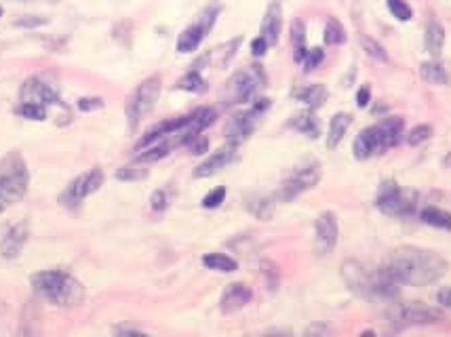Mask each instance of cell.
<instances>
[{"instance_id": "1", "label": "cell", "mask_w": 451, "mask_h": 337, "mask_svg": "<svg viewBox=\"0 0 451 337\" xmlns=\"http://www.w3.org/2000/svg\"><path fill=\"white\" fill-rule=\"evenodd\" d=\"M378 270L380 276L397 289L401 285L426 287L437 283L447 272V262L439 253L428 249L401 247L393 251L388 262L382 264Z\"/></svg>"}, {"instance_id": "2", "label": "cell", "mask_w": 451, "mask_h": 337, "mask_svg": "<svg viewBox=\"0 0 451 337\" xmlns=\"http://www.w3.org/2000/svg\"><path fill=\"white\" fill-rule=\"evenodd\" d=\"M32 287L53 306L76 308L84 302V287L72 274L61 270H44L32 276Z\"/></svg>"}, {"instance_id": "3", "label": "cell", "mask_w": 451, "mask_h": 337, "mask_svg": "<svg viewBox=\"0 0 451 337\" xmlns=\"http://www.w3.org/2000/svg\"><path fill=\"white\" fill-rule=\"evenodd\" d=\"M342 279L346 283V287L357 293L359 298H395L397 295V287L388 285L382 276L378 268H369L363 262L357 260H348L342 264Z\"/></svg>"}, {"instance_id": "4", "label": "cell", "mask_w": 451, "mask_h": 337, "mask_svg": "<svg viewBox=\"0 0 451 337\" xmlns=\"http://www.w3.org/2000/svg\"><path fill=\"white\" fill-rule=\"evenodd\" d=\"M30 175L27 165L19 152H8L0 160V201L13 205L21 201L27 192Z\"/></svg>"}, {"instance_id": "5", "label": "cell", "mask_w": 451, "mask_h": 337, "mask_svg": "<svg viewBox=\"0 0 451 337\" xmlns=\"http://www.w3.org/2000/svg\"><path fill=\"white\" fill-rule=\"evenodd\" d=\"M266 84V74L262 65H251L247 70H239L228 82L224 99L226 103H249L258 97V91Z\"/></svg>"}, {"instance_id": "6", "label": "cell", "mask_w": 451, "mask_h": 337, "mask_svg": "<svg viewBox=\"0 0 451 337\" xmlns=\"http://www.w3.org/2000/svg\"><path fill=\"white\" fill-rule=\"evenodd\" d=\"M160 89H163L160 76H150L129 95L127 106H125L129 129H135L139 125V120L154 110V106L160 97Z\"/></svg>"}, {"instance_id": "7", "label": "cell", "mask_w": 451, "mask_h": 337, "mask_svg": "<svg viewBox=\"0 0 451 337\" xmlns=\"http://www.w3.org/2000/svg\"><path fill=\"white\" fill-rule=\"evenodd\" d=\"M378 209L390 217H409L418 209V194L399 188L395 182H384L378 194Z\"/></svg>"}, {"instance_id": "8", "label": "cell", "mask_w": 451, "mask_h": 337, "mask_svg": "<svg viewBox=\"0 0 451 337\" xmlns=\"http://www.w3.org/2000/svg\"><path fill=\"white\" fill-rule=\"evenodd\" d=\"M270 108V99H253V106L247 110V112H239L234 114L226 129H224V135H226V141L232 144V146H239L243 144L258 127L260 118L264 116V112Z\"/></svg>"}, {"instance_id": "9", "label": "cell", "mask_w": 451, "mask_h": 337, "mask_svg": "<svg viewBox=\"0 0 451 337\" xmlns=\"http://www.w3.org/2000/svg\"><path fill=\"white\" fill-rule=\"evenodd\" d=\"M321 175H323L321 163H317V160L304 163L302 167H298L293 171V175L287 182H283V186L277 192V198L283 201V203H289V201L298 198L300 194H304L310 188H315L321 182Z\"/></svg>"}, {"instance_id": "10", "label": "cell", "mask_w": 451, "mask_h": 337, "mask_svg": "<svg viewBox=\"0 0 451 337\" xmlns=\"http://www.w3.org/2000/svg\"><path fill=\"white\" fill-rule=\"evenodd\" d=\"M103 179H106L103 169H99V167L89 169L87 173L78 175V177L68 186V190H65V192L61 194V198H59L61 205H63V207H70V209L78 207L87 196L95 194V192L103 186Z\"/></svg>"}, {"instance_id": "11", "label": "cell", "mask_w": 451, "mask_h": 337, "mask_svg": "<svg viewBox=\"0 0 451 337\" xmlns=\"http://www.w3.org/2000/svg\"><path fill=\"white\" fill-rule=\"evenodd\" d=\"M388 319L397 327H422V325L441 323L443 314L437 308H428L422 304H401L388 312Z\"/></svg>"}, {"instance_id": "12", "label": "cell", "mask_w": 451, "mask_h": 337, "mask_svg": "<svg viewBox=\"0 0 451 337\" xmlns=\"http://www.w3.org/2000/svg\"><path fill=\"white\" fill-rule=\"evenodd\" d=\"M220 6H209L207 11H203L201 19L196 23H192L190 27H186L179 38H177V51L179 53H192L201 46V42L205 40V36L209 34V30L213 27L215 19H217Z\"/></svg>"}, {"instance_id": "13", "label": "cell", "mask_w": 451, "mask_h": 337, "mask_svg": "<svg viewBox=\"0 0 451 337\" xmlns=\"http://www.w3.org/2000/svg\"><path fill=\"white\" fill-rule=\"evenodd\" d=\"M338 236H340V226H338V217L331 211H323L317 217L315 224V247L319 255H327L336 249L338 245Z\"/></svg>"}, {"instance_id": "14", "label": "cell", "mask_w": 451, "mask_h": 337, "mask_svg": "<svg viewBox=\"0 0 451 337\" xmlns=\"http://www.w3.org/2000/svg\"><path fill=\"white\" fill-rule=\"evenodd\" d=\"M352 152H355V158H359V160H365V158H371L374 154L386 152L380 127L374 125V127L363 129L352 144Z\"/></svg>"}, {"instance_id": "15", "label": "cell", "mask_w": 451, "mask_h": 337, "mask_svg": "<svg viewBox=\"0 0 451 337\" xmlns=\"http://www.w3.org/2000/svg\"><path fill=\"white\" fill-rule=\"evenodd\" d=\"M21 101H34V103H42V106H53V103H59V95L57 91L40 80V78H27L23 84H21Z\"/></svg>"}, {"instance_id": "16", "label": "cell", "mask_w": 451, "mask_h": 337, "mask_svg": "<svg viewBox=\"0 0 451 337\" xmlns=\"http://www.w3.org/2000/svg\"><path fill=\"white\" fill-rule=\"evenodd\" d=\"M236 160V146L228 144L224 148H220L217 152H213L207 160H203L196 169H194V177L196 179H205V177H211L215 173H220L222 169H226L230 163Z\"/></svg>"}, {"instance_id": "17", "label": "cell", "mask_w": 451, "mask_h": 337, "mask_svg": "<svg viewBox=\"0 0 451 337\" xmlns=\"http://www.w3.org/2000/svg\"><path fill=\"white\" fill-rule=\"evenodd\" d=\"M253 293L245 283H232L224 289L222 300H220V308L224 314H232L241 308H245L251 302Z\"/></svg>"}, {"instance_id": "18", "label": "cell", "mask_w": 451, "mask_h": 337, "mask_svg": "<svg viewBox=\"0 0 451 337\" xmlns=\"http://www.w3.org/2000/svg\"><path fill=\"white\" fill-rule=\"evenodd\" d=\"M281 27H283V11H281V4L279 2H270L268 8H266V15L262 19V38L272 46L279 42L281 38Z\"/></svg>"}, {"instance_id": "19", "label": "cell", "mask_w": 451, "mask_h": 337, "mask_svg": "<svg viewBox=\"0 0 451 337\" xmlns=\"http://www.w3.org/2000/svg\"><path fill=\"white\" fill-rule=\"evenodd\" d=\"M27 243V226L25 224H17L13 226L0 241V255L4 260H13L21 253V249Z\"/></svg>"}, {"instance_id": "20", "label": "cell", "mask_w": 451, "mask_h": 337, "mask_svg": "<svg viewBox=\"0 0 451 337\" xmlns=\"http://www.w3.org/2000/svg\"><path fill=\"white\" fill-rule=\"evenodd\" d=\"M420 74L431 84H451V61H424L420 65Z\"/></svg>"}, {"instance_id": "21", "label": "cell", "mask_w": 451, "mask_h": 337, "mask_svg": "<svg viewBox=\"0 0 451 337\" xmlns=\"http://www.w3.org/2000/svg\"><path fill=\"white\" fill-rule=\"evenodd\" d=\"M352 125V116L348 112H338L331 122H329V135H327V148H338L348 131V127Z\"/></svg>"}, {"instance_id": "22", "label": "cell", "mask_w": 451, "mask_h": 337, "mask_svg": "<svg viewBox=\"0 0 451 337\" xmlns=\"http://www.w3.org/2000/svg\"><path fill=\"white\" fill-rule=\"evenodd\" d=\"M293 97L302 103H306L310 110L321 108L327 101V89L323 84H310V87H302L293 91Z\"/></svg>"}, {"instance_id": "23", "label": "cell", "mask_w": 451, "mask_h": 337, "mask_svg": "<svg viewBox=\"0 0 451 337\" xmlns=\"http://www.w3.org/2000/svg\"><path fill=\"white\" fill-rule=\"evenodd\" d=\"M424 44H426V51L437 59L443 51V44H445V30L439 21H431L426 25V36H424Z\"/></svg>"}, {"instance_id": "24", "label": "cell", "mask_w": 451, "mask_h": 337, "mask_svg": "<svg viewBox=\"0 0 451 337\" xmlns=\"http://www.w3.org/2000/svg\"><path fill=\"white\" fill-rule=\"evenodd\" d=\"M380 131H382V139H384V146L386 150L395 148L403 135V118H397V116H390V118H384L382 122H378Z\"/></svg>"}, {"instance_id": "25", "label": "cell", "mask_w": 451, "mask_h": 337, "mask_svg": "<svg viewBox=\"0 0 451 337\" xmlns=\"http://www.w3.org/2000/svg\"><path fill=\"white\" fill-rule=\"evenodd\" d=\"M291 127L298 129L300 133L308 135L310 139H317V137H319V120H317V116H315L312 110H304V112L296 114V116L291 118Z\"/></svg>"}, {"instance_id": "26", "label": "cell", "mask_w": 451, "mask_h": 337, "mask_svg": "<svg viewBox=\"0 0 451 337\" xmlns=\"http://www.w3.org/2000/svg\"><path fill=\"white\" fill-rule=\"evenodd\" d=\"M203 264L209 268V270H215V272H236L239 270V262L232 260L230 255H224V253H207L203 257Z\"/></svg>"}, {"instance_id": "27", "label": "cell", "mask_w": 451, "mask_h": 337, "mask_svg": "<svg viewBox=\"0 0 451 337\" xmlns=\"http://www.w3.org/2000/svg\"><path fill=\"white\" fill-rule=\"evenodd\" d=\"M291 42H293V59L302 63L308 49H306V27H304V21L300 19L291 23Z\"/></svg>"}, {"instance_id": "28", "label": "cell", "mask_w": 451, "mask_h": 337, "mask_svg": "<svg viewBox=\"0 0 451 337\" xmlns=\"http://www.w3.org/2000/svg\"><path fill=\"white\" fill-rule=\"evenodd\" d=\"M420 220L426 226H433V228H439V230H451L450 211H443V209H437V207H428V209H424L420 213Z\"/></svg>"}, {"instance_id": "29", "label": "cell", "mask_w": 451, "mask_h": 337, "mask_svg": "<svg viewBox=\"0 0 451 337\" xmlns=\"http://www.w3.org/2000/svg\"><path fill=\"white\" fill-rule=\"evenodd\" d=\"M247 209L258 217V220H270L274 215V201L266 196H253L247 203Z\"/></svg>"}, {"instance_id": "30", "label": "cell", "mask_w": 451, "mask_h": 337, "mask_svg": "<svg viewBox=\"0 0 451 337\" xmlns=\"http://www.w3.org/2000/svg\"><path fill=\"white\" fill-rule=\"evenodd\" d=\"M325 42L327 44H331V46H336V44H344L346 42V30H344V25L336 19V17H331L329 21H327V25H325Z\"/></svg>"}, {"instance_id": "31", "label": "cell", "mask_w": 451, "mask_h": 337, "mask_svg": "<svg viewBox=\"0 0 451 337\" xmlns=\"http://www.w3.org/2000/svg\"><path fill=\"white\" fill-rule=\"evenodd\" d=\"M177 89L190 91V93H205V91H207V82H205V78H203L196 70H192V72H188V74L177 82Z\"/></svg>"}, {"instance_id": "32", "label": "cell", "mask_w": 451, "mask_h": 337, "mask_svg": "<svg viewBox=\"0 0 451 337\" xmlns=\"http://www.w3.org/2000/svg\"><path fill=\"white\" fill-rule=\"evenodd\" d=\"M15 112L27 120H44L46 118V106L34 103V101H21Z\"/></svg>"}, {"instance_id": "33", "label": "cell", "mask_w": 451, "mask_h": 337, "mask_svg": "<svg viewBox=\"0 0 451 337\" xmlns=\"http://www.w3.org/2000/svg\"><path fill=\"white\" fill-rule=\"evenodd\" d=\"M146 177H148V169L144 167V163L127 165L116 171V179H120V182H141Z\"/></svg>"}, {"instance_id": "34", "label": "cell", "mask_w": 451, "mask_h": 337, "mask_svg": "<svg viewBox=\"0 0 451 337\" xmlns=\"http://www.w3.org/2000/svg\"><path fill=\"white\" fill-rule=\"evenodd\" d=\"M239 46H241V38H234V40L222 44L220 49H215V53H211V55H217L215 63H217L220 68H226V65L232 61V57L236 55V49H239Z\"/></svg>"}, {"instance_id": "35", "label": "cell", "mask_w": 451, "mask_h": 337, "mask_svg": "<svg viewBox=\"0 0 451 337\" xmlns=\"http://www.w3.org/2000/svg\"><path fill=\"white\" fill-rule=\"evenodd\" d=\"M388 11L395 19L399 21H409L412 19V6L405 0H388Z\"/></svg>"}, {"instance_id": "36", "label": "cell", "mask_w": 451, "mask_h": 337, "mask_svg": "<svg viewBox=\"0 0 451 337\" xmlns=\"http://www.w3.org/2000/svg\"><path fill=\"white\" fill-rule=\"evenodd\" d=\"M431 135H433V127L431 125H418L416 129H412L407 141H409V146H420V144L428 141Z\"/></svg>"}, {"instance_id": "37", "label": "cell", "mask_w": 451, "mask_h": 337, "mask_svg": "<svg viewBox=\"0 0 451 337\" xmlns=\"http://www.w3.org/2000/svg\"><path fill=\"white\" fill-rule=\"evenodd\" d=\"M224 198H226V188H215V190H211L205 198H203V207L205 209H217L222 203H224Z\"/></svg>"}, {"instance_id": "38", "label": "cell", "mask_w": 451, "mask_h": 337, "mask_svg": "<svg viewBox=\"0 0 451 337\" xmlns=\"http://www.w3.org/2000/svg\"><path fill=\"white\" fill-rule=\"evenodd\" d=\"M323 59H325V53H323V49H310L308 53H306V57H304V70L306 72H310V70H315V68H319L321 63H323Z\"/></svg>"}, {"instance_id": "39", "label": "cell", "mask_w": 451, "mask_h": 337, "mask_svg": "<svg viewBox=\"0 0 451 337\" xmlns=\"http://www.w3.org/2000/svg\"><path fill=\"white\" fill-rule=\"evenodd\" d=\"M167 207H169V194H167V190H156L150 196V209L154 213H163Z\"/></svg>"}, {"instance_id": "40", "label": "cell", "mask_w": 451, "mask_h": 337, "mask_svg": "<svg viewBox=\"0 0 451 337\" xmlns=\"http://www.w3.org/2000/svg\"><path fill=\"white\" fill-rule=\"evenodd\" d=\"M363 49L367 51V55H369V57H374V59H378V61H388V55H386L384 46H380L376 40L365 38V40H363Z\"/></svg>"}, {"instance_id": "41", "label": "cell", "mask_w": 451, "mask_h": 337, "mask_svg": "<svg viewBox=\"0 0 451 337\" xmlns=\"http://www.w3.org/2000/svg\"><path fill=\"white\" fill-rule=\"evenodd\" d=\"M46 21H49L46 17H38V15H25V17L17 19V21H15V25H17V27H38V25H44Z\"/></svg>"}, {"instance_id": "42", "label": "cell", "mask_w": 451, "mask_h": 337, "mask_svg": "<svg viewBox=\"0 0 451 337\" xmlns=\"http://www.w3.org/2000/svg\"><path fill=\"white\" fill-rule=\"evenodd\" d=\"M262 272L266 274L270 289H277V283H279V272H277V266H274L272 262H262Z\"/></svg>"}, {"instance_id": "43", "label": "cell", "mask_w": 451, "mask_h": 337, "mask_svg": "<svg viewBox=\"0 0 451 337\" xmlns=\"http://www.w3.org/2000/svg\"><path fill=\"white\" fill-rule=\"evenodd\" d=\"M78 108L82 112H93V110L103 108V99H99V97H82V99H78Z\"/></svg>"}, {"instance_id": "44", "label": "cell", "mask_w": 451, "mask_h": 337, "mask_svg": "<svg viewBox=\"0 0 451 337\" xmlns=\"http://www.w3.org/2000/svg\"><path fill=\"white\" fill-rule=\"evenodd\" d=\"M369 101H371V87H369V84H363V87L359 89V93H357V106H359V108H365V106H369Z\"/></svg>"}, {"instance_id": "45", "label": "cell", "mask_w": 451, "mask_h": 337, "mask_svg": "<svg viewBox=\"0 0 451 337\" xmlns=\"http://www.w3.org/2000/svg\"><path fill=\"white\" fill-rule=\"evenodd\" d=\"M188 146H190L192 154H203V152H207V146H209V141H207V137L198 135V137H194V139H192Z\"/></svg>"}, {"instance_id": "46", "label": "cell", "mask_w": 451, "mask_h": 337, "mask_svg": "<svg viewBox=\"0 0 451 337\" xmlns=\"http://www.w3.org/2000/svg\"><path fill=\"white\" fill-rule=\"evenodd\" d=\"M268 46H270V44H268L262 36H258V38L251 42V53H253L255 57H262V55H266Z\"/></svg>"}, {"instance_id": "47", "label": "cell", "mask_w": 451, "mask_h": 337, "mask_svg": "<svg viewBox=\"0 0 451 337\" xmlns=\"http://www.w3.org/2000/svg\"><path fill=\"white\" fill-rule=\"evenodd\" d=\"M437 300H439V304H441V306L451 308V287L441 289V291H439V295H437Z\"/></svg>"}, {"instance_id": "48", "label": "cell", "mask_w": 451, "mask_h": 337, "mask_svg": "<svg viewBox=\"0 0 451 337\" xmlns=\"http://www.w3.org/2000/svg\"><path fill=\"white\" fill-rule=\"evenodd\" d=\"M114 333H118V336H135V333H141L139 329H131V327H118V329H114Z\"/></svg>"}, {"instance_id": "49", "label": "cell", "mask_w": 451, "mask_h": 337, "mask_svg": "<svg viewBox=\"0 0 451 337\" xmlns=\"http://www.w3.org/2000/svg\"><path fill=\"white\" fill-rule=\"evenodd\" d=\"M306 333H308V336H312V333H327V329H325V327H310Z\"/></svg>"}, {"instance_id": "50", "label": "cell", "mask_w": 451, "mask_h": 337, "mask_svg": "<svg viewBox=\"0 0 451 337\" xmlns=\"http://www.w3.org/2000/svg\"><path fill=\"white\" fill-rule=\"evenodd\" d=\"M6 207H8V205H6V203H4V201H0V213H2V211H4V209H6Z\"/></svg>"}, {"instance_id": "51", "label": "cell", "mask_w": 451, "mask_h": 337, "mask_svg": "<svg viewBox=\"0 0 451 337\" xmlns=\"http://www.w3.org/2000/svg\"><path fill=\"white\" fill-rule=\"evenodd\" d=\"M0 17H2V6H0Z\"/></svg>"}]
</instances>
